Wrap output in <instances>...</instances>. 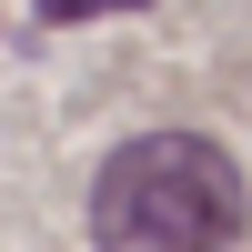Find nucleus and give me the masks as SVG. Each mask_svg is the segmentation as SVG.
Returning a JSON list of instances; mask_svg holds the SVG:
<instances>
[{"label":"nucleus","instance_id":"nucleus-1","mask_svg":"<svg viewBox=\"0 0 252 252\" xmlns=\"http://www.w3.org/2000/svg\"><path fill=\"white\" fill-rule=\"evenodd\" d=\"M101 252H222L242 232V172L202 131H141L91 182Z\"/></svg>","mask_w":252,"mask_h":252},{"label":"nucleus","instance_id":"nucleus-2","mask_svg":"<svg viewBox=\"0 0 252 252\" xmlns=\"http://www.w3.org/2000/svg\"><path fill=\"white\" fill-rule=\"evenodd\" d=\"M91 10H141V0H40V20H91Z\"/></svg>","mask_w":252,"mask_h":252}]
</instances>
